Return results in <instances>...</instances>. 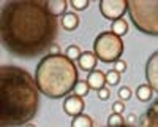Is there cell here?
I'll list each match as a JSON object with an SVG mask.
<instances>
[{"label":"cell","mask_w":158,"mask_h":127,"mask_svg":"<svg viewBox=\"0 0 158 127\" xmlns=\"http://www.w3.org/2000/svg\"><path fill=\"white\" fill-rule=\"evenodd\" d=\"M57 16L43 0H18L5 3L0 15L2 45L13 56H40L57 37Z\"/></svg>","instance_id":"obj_1"},{"label":"cell","mask_w":158,"mask_h":127,"mask_svg":"<svg viewBox=\"0 0 158 127\" xmlns=\"http://www.w3.org/2000/svg\"><path fill=\"white\" fill-rule=\"evenodd\" d=\"M38 86L32 75L15 65L0 68V121L15 127L33 119L38 111Z\"/></svg>","instance_id":"obj_2"},{"label":"cell","mask_w":158,"mask_h":127,"mask_svg":"<svg viewBox=\"0 0 158 127\" xmlns=\"http://www.w3.org/2000/svg\"><path fill=\"white\" fill-rule=\"evenodd\" d=\"M38 91L51 99H60L73 91L77 83V70L71 59L63 54H51L41 59L35 72Z\"/></svg>","instance_id":"obj_3"},{"label":"cell","mask_w":158,"mask_h":127,"mask_svg":"<svg viewBox=\"0 0 158 127\" xmlns=\"http://www.w3.org/2000/svg\"><path fill=\"white\" fill-rule=\"evenodd\" d=\"M128 13L138 30L158 35V0H130Z\"/></svg>","instance_id":"obj_4"},{"label":"cell","mask_w":158,"mask_h":127,"mask_svg":"<svg viewBox=\"0 0 158 127\" xmlns=\"http://www.w3.org/2000/svg\"><path fill=\"white\" fill-rule=\"evenodd\" d=\"M95 56L103 62H117L123 53V42L112 32H103L95 38Z\"/></svg>","instance_id":"obj_5"},{"label":"cell","mask_w":158,"mask_h":127,"mask_svg":"<svg viewBox=\"0 0 158 127\" xmlns=\"http://www.w3.org/2000/svg\"><path fill=\"white\" fill-rule=\"evenodd\" d=\"M101 15L106 19H120L123 13L128 11V2L125 0H101L100 3Z\"/></svg>","instance_id":"obj_6"},{"label":"cell","mask_w":158,"mask_h":127,"mask_svg":"<svg viewBox=\"0 0 158 127\" xmlns=\"http://www.w3.org/2000/svg\"><path fill=\"white\" fill-rule=\"evenodd\" d=\"M146 78L149 86L158 92V51H155L146 64Z\"/></svg>","instance_id":"obj_7"},{"label":"cell","mask_w":158,"mask_h":127,"mask_svg":"<svg viewBox=\"0 0 158 127\" xmlns=\"http://www.w3.org/2000/svg\"><path fill=\"white\" fill-rule=\"evenodd\" d=\"M85 108V103L79 95H68L63 102V110L70 116H79Z\"/></svg>","instance_id":"obj_8"},{"label":"cell","mask_w":158,"mask_h":127,"mask_svg":"<svg viewBox=\"0 0 158 127\" xmlns=\"http://www.w3.org/2000/svg\"><path fill=\"white\" fill-rule=\"evenodd\" d=\"M87 83H89L90 89L100 91V89H103L104 84H106V75H104L103 72H100V70H92L87 76Z\"/></svg>","instance_id":"obj_9"},{"label":"cell","mask_w":158,"mask_h":127,"mask_svg":"<svg viewBox=\"0 0 158 127\" xmlns=\"http://www.w3.org/2000/svg\"><path fill=\"white\" fill-rule=\"evenodd\" d=\"M142 124L146 127H158V99L149 107L147 113L144 114Z\"/></svg>","instance_id":"obj_10"},{"label":"cell","mask_w":158,"mask_h":127,"mask_svg":"<svg viewBox=\"0 0 158 127\" xmlns=\"http://www.w3.org/2000/svg\"><path fill=\"white\" fill-rule=\"evenodd\" d=\"M79 67H81V70H85V72H92L95 68V65L98 64V57L95 56V53H90V51H87V53H82L81 57H79Z\"/></svg>","instance_id":"obj_11"},{"label":"cell","mask_w":158,"mask_h":127,"mask_svg":"<svg viewBox=\"0 0 158 127\" xmlns=\"http://www.w3.org/2000/svg\"><path fill=\"white\" fill-rule=\"evenodd\" d=\"M62 25L65 27V30H74L79 25V18L76 13H65L62 16Z\"/></svg>","instance_id":"obj_12"},{"label":"cell","mask_w":158,"mask_h":127,"mask_svg":"<svg viewBox=\"0 0 158 127\" xmlns=\"http://www.w3.org/2000/svg\"><path fill=\"white\" fill-rule=\"evenodd\" d=\"M112 33L114 35H117V37H123L127 32H128V24H127V21H123L122 18L120 19H115L114 22H112Z\"/></svg>","instance_id":"obj_13"},{"label":"cell","mask_w":158,"mask_h":127,"mask_svg":"<svg viewBox=\"0 0 158 127\" xmlns=\"http://www.w3.org/2000/svg\"><path fill=\"white\" fill-rule=\"evenodd\" d=\"M152 94H153V89L149 84H141L138 87V91H136V97L141 102H149L152 99Z\"/></svg>","instance_id":"obj_14"},{"label":"cell","mask_w":158,"mask_h":127,"mask_svg":"<svg viewBox=\"0 0 158 127\" xmlns=\"http://www.w3.org/2000/svg\"><path fill=\"white\" fill-rule=\"evenodd\" d=\"M48 5H49V10L56 16L65 15V11H67V2L65 0H52V2H48Z\"/></svg>","instance_id":"obj_15"},{"label":"cell","mask_w":158,"mask_h":127,"mask_svg":"<svg viewBox=\"0 0 158 127\" xmlns=\"http://www.w3.org/2000/svg\"><path fill=\"white\" fill-rule=\"evenodd\" d=\"M71 127H94V121L87 114H79V116H74Z\"/></svg>","instance_id":"obj_16"},{"label":"cell","mask_w":158,"mask_h":127,"mask_svg":"<svg viewBox=\"0 0 158 127\" xmlns=\"http://www.w3.org/2000/svg\"><path fill=\"white\" fill-rule=\"evenodd\" d=\"M73 91H74V95L84 97V95H87V94H89V91H90V86H89V83H87V81H77Z\"/></svg>","instance_id":"obj_17"},{"label":"cell","mask_w":158,"mask_h":127,"mask_svg":"<svg viewBox=\"0 0 158 127\" xmlns=\"http://www.w3.org/2000/svg\"><path fill=\"white\" fill-rule=\"evenodd\" d=\"M81 49H79L76 45H70L67 48V57L71 59V60H79V57H81Z\"/></svg>","instance_id":"obj_18"},{"label":"cell","mask_w":158,"mask_h":127,"mask_svg":"<svg viewBox=\"0 0 158 127\" xmlns=\"http://www.w3.org/2000/svg\"><path fill=\"white\" fill-rule=\"evenodd\" d=\"M118 81H120V73L115 72V70H109L106 73V83L109 86H117Z\"/></svg>","instance_id":"obj_19"},{"label":"cell","mask_w":158,"mask_h":127,"mask_svg":"<svg viewBox=\"0 0 158 127\" xmlns=\"http://www.w3.org/2000/svg\"><path fill=\"white\" fill-rule=\"evenodd\" d=\"M108 125H111V127L123 125V118H122V114H117V113L111 114V116H109V119H108Z\"/></svg>","instance_id":"obj_20"},{"label":"cell","mask_w":158,"mask_h":127,"mask_svg":"<svg viewBox=\"0 0 158 127\" xmlns=\"http://www.w3.org/2000/svg\"><path fill=\"white\" fill-rule=\"evenodd\" d=\"M117 95H118V100H128L131 99V89L128 86H122L117 91Z\"/></svg>","instance_id":"obj_21"},{"label":"cell","mask_w":158,"mask_h":127,"mask_svg":"<svg viewBox=\"0 0 158 127\" xmlns=\"http://www.w3.org/2000/svg\"><path fill=\"white\" fill-rule=\"evenodd\" d=\"M71 7L74 10H85L89 7V0H71Z\"/></svg>","instance_id":"obj_22"},{"label":"cell","mask_w":158,"mask_h":127,"mask_svg":"<svg viewBox=\"0 0 158 127\" xmlns=\"http://www.w3.org/2000/svg\"><path fill=\"white\" fill-rule=\"evenodd\" d=\"M112 111H114V113H117V114H122V113L125 111V103H123L122 100L114 102V105H112Z\"/></svg>","instance_id":"obj_23"},{"label":"cell","mask_w":158,"mask_h":127,"mask_svg":"<svg viewBox=\"0 0 158 127\" xmlns=\"http://www.w3.org/2000/svg\"><path fill=\"white\" fill-rule=\"evenodd\" d=\"M114 70L118 72V73H123V72L127 70V62H123V60H117V62L114 64Z\"/></svg>","instance_id":"obj_24"},{"label":"cell","mask_w":158,"mask_h":127,"mask_svg":"<svg viewBox=\"0 0 158 127\" xmlns=\"http://www.w3.org/2000/svg\"><path fill=\"white\" fill-rule=\"evenodd\" d=\"M109 95H111V91H109V89H108L106 86H104L103 89H100V91H98V97H100L101 100H108V99H109Z\"/></svg>","instance_id":"obj_25"},{"label":"cell","mask_w":158,"mask_h":127,"mask_svg":"<svg viewBox=\"0 0 158 127\" xmlns=\"http://www.w3.org/2000/svg\"><path fill=\"white\" fill-rule=\"evenodd\" d=\"M49 51H51V54H60V48H59V45H56V43H52V45L49 46Z\"/></svg>","instance_id":"obj_26"},{"label":"cell","mask_w":158,"mask_h":127,"mask_svg":"<svg viewBox=\"0 0 158 127\" xmlns=\"http://www.w3.org/2000/svg\"><path fill=\"white\" fill-rule=\"evenodd\" d=\"M135 114H130V116H128V122H135Z\"/></svg>","instance_id":"obj_27"},{"label":"cell","mask_w":158,"mask_h":127,"mask_svg":"<svg viewBox=\"0 0 158 127\" xmlns=\"http://www.w3.org/2000/svg\"><path fill=\"white\" fill-rule=\"evenodd\" d=\"M108 127H111V125H108ZM117 127H135V125H125L123 124V125H117Z\"/></svg>","instance_id":"obj_28"},{"label":"cell","mask_w":158,"mask_h":127,"mask_svg":"<svg viewBox=\"0 0 158 127\" xmlns=\"http://www.w3.org/2000/svg\"><path fill=\"white\" fill-rule=\"evenodd\" d=\"M25 127H35L33 124H27V125H25Z\"/></svg>","instance_id":"obj_29"}]
</instances>
